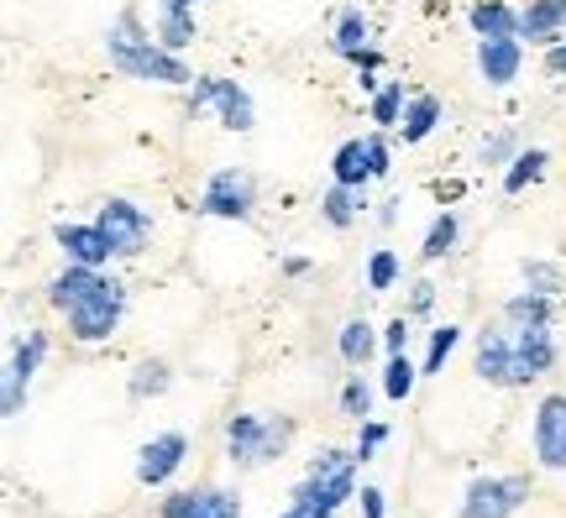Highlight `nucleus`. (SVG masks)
I'll use <instances>...</instances> for the list:
<instances>
[{
  "mask_svg": "<svg viewBox=\"0 0 566 518\" xmlns=\"http://www.w3.org/2000/svg\"><path fill=\"white\" fill-rule=\"evenodd\" d=\"M48 304L69 315L74 340L95 346V340L116 336V325H122V315H126V288L116 278H105L101 267H80V262H69L59 278L48 283Z\"/></svg>",
  "mask_w": 566,
  "mask_h": 518,
  "instance_id": "obj_1",
  "label": "nucleus"
},
{
  "mask_svg": "<svg viewBox=\"0 0 566 518\" xmlns=\"http://www.w3.org/2000/svg\"><path fill=\"white\" fill-rule=\"evenodd\" d=\"M105 59L116 74L142 84H168V89H189L200 74H189V63L179 53H168L158 42V32H147L137 21V11H122V17L105 27Z\"/></svg>",
  "mask_w": 566,
  "mask_h": 518,
  "instance_id": "obj_2",
  "label": "nucleus"
},
{
  "mask_svg": "<svg viewBox=\"0 0 566 518\" xmlns=\"http://www.w3.org/2000/svg\"><path fill=\"white\" fill-rule=\"evenodd\" d=\"M357 451H325V456H315V466H310V477L294 487V514L300 518H336V508H342L346 498H357Z\"/></svg>",
  "mask_w": 566,
  "mask_h": 518,
  "instance_id": "obj_3",
  "label": "nucleus"
},
{
  "mask_svg": "<svg viewBox=\"0 0 566 518\" xmlns=\"http://www.w3.org/2000/svg\"><path fill=\"white\" fill-rule=\"evenodd\" d=\"M289 440H294V419L283 414H237L226 424V456L231 466H268V461H279L289 451Z\"/></svg>",
  "mask_w": 566,
  "mask_h": 518,
  "instance_id": "obj_4",
  "label": "nucleus"
},
{
  "mask_svg": "<svg viewBox=\"0 0 566 518\" xmlns=\"http://www.w3.org/2000/svg\"><path fill=\"white\" fill-rule=\"evenodd\" d=\"M195 110H221L226 131H252V126H258L252 95H247L237 80H226V74H200V80L189 84V116H195Z\"/></svg>",
  "mask_w": 566,
  "mask_h": 518,
  "instance_id": "obj_5",
  "label": "nucleus"
},
{
  "mask_svg": "<svg viewBox=\"0 0 566 518\" xmlns=\"http://www.w3.org/2000/svg\"><path fill=\"white\" fill-rule=\"evenodd\" d=\"M530 503V482L525 477H478L462 493L457 518H514Z\"/></svg>",
  "mask_w": 566,
  "mask_h": 518,
  "instance_id": "obj_6",
  "label": "nucleus"
},
{
  "mask_svg": "<svg viewBox=\"0 0 566 518\" xmlns=\"http://www.w3.org/2000/svg\"><path fill=\"white\" fill-rule=\"evenodd\" d=\"M252 204H258V183H252V173H242V168H221V173H210V183H205L200 215L252 220Z\"/></svg>",
  "mask_w": 566,
  "mask_h": 518,
  "instance_id": "obj_7",
  "label": "nucleus"
},
{
  "mask_svg": "<svg viewBox=\"0 0 566 518\" xmlns=\"http://www.w3.org/2000/svg\"><path fill=\"white\" fill-rule=\"evenodd\" d=\"M42 357H48V330H27V336L17 340L11 361H6V388H0V414H6V419L21 414L27 388H32V378H38Z\"/></svg>",
  "mask_w": 566,
  "mask_h": 518,
  "instance_id": "obj_8",
  "label": "nucleus"
},
{
  "mask_svg": "<svg viewBox=\"0 0 566 518\" xmlns=\"http://www.w3.org/2000/svg\"><path fill=\"white\" fill-rule=\"evenodd\" d=\"M95 225L111 236L116 257H137L142 246H147V231H153L147 210H142V204H132V200H105L101 215H95Z\"/></svg>",
  "mask_w": 566,
  "mask_h": 518,
  "instance_id": "obj_9",
  "label": "nucleus"
},
{
  "mask_svg": "<svg viewBox=\"0 0 566 518\" xmlns=\"http://www.w3.org/2000/svg\"><path fill=\"white\" fill-rule=\"evenodd\" d=\"M509 336H514V382L520 388L546 378L551 367H556V336H551V325H509Z\"/></svg>",
  "mask_w": 566,
  "mask_h": 518,
  "instance_id": "obj_10",
  "label": "nucleus"
},
{
  "mask_svg": "<svg viewBox=\"0 0 566 518\" xmlns=\"http://www.w3.org/2000/svg\"><path fill=\"white\" fill-rule=\"evenodd\" d=\"M184 456H189V435H179V430H163V435H153L137 451V482H142V487H163V482L184 466Z\"/></svg>",
  "mask_w": 566,
  "mask_h": 518,
  "instance_id": "obj_11",
  "label": "nucleus"
},
{
  "mask_svg": "<svg viewBox=\"0 0 566 518\" xmlns=\"http://www.w3.org/2000/svg\"><path fill=\"white\" fill-rule=\"evenodd\" d=\"M535 456L546 472H566V393H551L535 409Z\"/></svg>",
  "mask_w": 566,
  "mask_h": 518,
  "instance_id": "obj_12",
  "label": "nucleus"
},
{
  "mask_svg": "<svg viewBox=\"0 0 566 518\" xmlns=\"http://www.w3.org/2000/svg\"><path fill=\"white\" fill-rule=\"evenodd\" d=\"M163 518H242V498L226 487H200V493H168Z\"/></svg>",
  "mask_w": 566,
  "mask_h": 518,
  "instance_id": "obj_13",
  "label": "nucleus"
},
{
  "mask_svg": "<svg viewBox=\"0 0 566 518\" xmlns=\"http://www.w3.org/2000/svg\"><path fill=\"white\" fill-rule=\"evenodd\" d=\"M525 68V42L520 38H478V74L493 89H509Z\"/></svg>",
  "mask_w": 566,
  "mask_h": 518,
  "instance_id": "obj_14",
  "label": "nucleus"
},
{
  "mask_svg": "<svg viewBox=\"0 0 566 518\" xmlns=\"http://www.w3.org/2000/svg\"><path fill=\"white\" fill-rule=\"evenodd\" d=\"M53 241H59L63 257L80 262V267H105V262L116 257V246H111V236H105L101 225H59Z\"/></svg>",
  "mask_w": 566,
  "mask_h": 518,
  "instance_id": "obj_15",
  "label": "nucleus"
},
{
  "mask_svg": "<svg viewBox=\"0 0 566 518\" xmlns=\"http://www.w3.org/2000/svg\"><path fill=\"white\" fill-rule=\"evenodd\" d=\"M478 378L493 388H520L514 382V336L509 330H483L478 336Z\"/></svg>",
  "mask_w": 566,
  "mask_h": 518,
  "instance_id": "obj_16",
  "label": "nucleus"
},
{
  "mask_svg": "<svg viewBox=\"0 0 566 518\" xmlns=\"http://www.w3.org/2000/svg\"><path fill=\"white\" fill-rule=\"evenodd\" d=\"M566 32V0H530L520 11V42H535V47H551V42Z\"/></svg>",
  "mask_w": 566,
  "mask_h": 518,
  "instance_id": "obj_17",
  "label": "nucleus"
},
{
  "mask_svg": "<svg viewBox=\"0 0 566 518\" xmlns=\"http://www.w3.org/2000/svg\"><path fill=\"white\" fill-rule=\"evenodd\" d=\"M373 27H367V17H363V6H346L342 17H336V38H331V53L336 59H346V63H357L373 47Z\"/></svg>",
  "mask_w": 566,
  "mask_h": 518,
  "instance_id": "obj_18",
  "label": "nucleus"
},
{
  "mask_svg": "<svg viewBox=\"0 0 566 518\" xmlns=\"http://www.w3.org/2000/svg\"><path fill=\"white\" fill-rule=\"evenodd\" d=\"M467 21H472L478 38H520V11L509 0H478L467 11Z\"/></svg>",
  "mask_w": 566,
  "mask_h": 518,
  "instance_id": "obj_19",
  "label": "nucleus"
},
{
  "mask_svg": "<svg viewBox=\"0 0 566 518\" xmlns=\"http://www.w3.org/2000/svg\"><path fill=\"white\" fill-rule=\"evenodd\" d=\"M331 183H352V189H367L373 183V162H367V137H352L336 147L331 158Z\"/></svg>",
  "mask_w": 566,
  "mask_h": 518,
  "instance_id": "obj_20",
  "label": "nucleus"
},
{
  "mask_svg": "<svg viewBox=\"0 0 566 518\" xmlns=\"http://www.w3.org/2000/svg\"><path fill=\"white\" fill-rule=\"evenodd\" d=\"M441 116H446V105L436 101V95H409V105H405V120H399V137H405V147H415V141H424L436 126H441Z\"/></svg>",
  "mask_w": 566,
  "mask_h": 518,
  "instance_id": "obj_21",
  "label": "nucleus"
},
{
  "mask_svg": "<svg viewBox=\"0 0 566 518\" xmlns=\"http://www.w3.org/2000/svg\"><path fill=\"white\" fill-rule=\"evenodd\" d=\"M363 204H367V189H352V183H331L321 194V220L325 225H336V231H346L352 220L363 215Z\"/></svg>",
  "mask_w": 566,
  "mask_h": 518,
  "instance_id": "obj_22",
  "label": "nucleus"
},
{
  "mask_svg": "<svg viewBox=\"0 0 566 518\" xmlns=\"http://www.w3.org/2000/svg\"><path fill=\"white\" fill-rule=\"evenodd\" d=\"M168 382H174V372H168V361L163 357H147V361H137V367H132V378H126V393H132V399H163V393H168Z\"/></svg>",
  "mask_w": 566,
  "mask_h": 518,
  "instance_id": "obj_23",
  "label": "nucleus"
},
{
  "mask_svg": "<svg viewBox=\"0 0 566 518\" xmlns=\"http://www.w3.org/2000/svg\"><path fill=\"white\" fill-rule=\"evenodd\" d=\"M373 346H378V330L367 325V319H346L342 336H336V351H342L346 367H363L373 357Z\"/></svg>",
  "mask_w": 566,
  "mask_h": 518,
  "instance_id": "obj_24",
  "label": "nucleus"
},
{
  "mask_svg": "<svg viewBox=\"0 0 566 518\" xmlns=\"http://www.w3.org/2000/svg\"><path fill=\"white\" fill-rule=\"evenodd\" d=\"M551 294H535V288H525V294H514V299L504 304V319L509 325H551Z\"/></svg>",
  "mask_w": 566,
  "mask_h": 518,
  "instance_id": "obj_25",
  "label": "nucleus"
},
{
  "mask_svg": "<svg viewBox=\"0 0 566 518\" xmlns=\"http://www.w3.org/2000/svg\"><path fill=\"white\" fill-rule=\"evenodd\" d=\"M546 162L551 152H541V147H530V152H520V158L509 162V173H504V194H525L530 183L546 173Z\"/></svg>",
  "mask_w": 566,
  "mask_h": 518,
  "instance_id": "obj_26",
  "label": "nucleus"
},
{
  "mask_svg": "<svg viewBox=\"0 0 566 518\" xmlns=\"http://www.w3.org/2000/svg\"><path fill=\"white\" fill-rule=\"evenodd\" d=\"M405 105H409L405 84L388 80L384 89L373 95V120H378V131H399V120H405Z\"/></svg>",
  "mask_w": 566,
  "mask_h": 518,
  "instance_id": "obj_27",
  "label": "nucleus"
},
{
  "mask_svg": "<svg viewBox=\"0 0 566 518\" xmlns=\"http://www.w3.org/2000/svg\"><path fill=\"white\" fill-rule=\"evenodd\" d=\"M415 378H424V372L405 357V351H394V357H388V367H384V393L394 403H405L409 393H415Z\"/></svg>",
  "mask_w": 566,
  "mask_h": 518,
  "instance_id": "obj_28",
  "label": "nucleus"
},
{
  "mask_svg": "<svg viewBox=\"0 0 566 518\" xmlns=\"http://www.w3.org/2000/svg\"><path fill=\"white\" fill-rule=\"evenodd\" d=\"M457 236H462V220H457L451 210H446V215H436V225H430V236H424L420 257H424V262H441L446 252L457 246Z\"/></svg>",
  "mask_w": 566,
  "mask_h": 518,
  "instance_id": "obj_29",
  "label": "nucleus"
},
{
  "mask_svg": "<svg viewBox=\"0 0 566 518\" xmlns=\"http://www.w3.org/2000/svg\"><path fill=\"white\" fill-rule=\"evenodd\" d=\"M457 340H462V325H436L430 330V351H424V378H436L446 361H451V351H457Z\"/></svg>",
  "mask_w": 566,
  "mask_h": 518,
  "instance_id": "obj_30",
  "label": "nucleus"
},
{
  "mask_svg": "<svg viewBox=\"0 0 566 518\" xmlns=\"http://www.w3.org/2000/svg\"><path fill=\"white\" fill-rule=\"evenodd\" d=\"M394 283H399V257H394L388 246H378V252L367 257V288H373V294H388Z\"/></svg>",
  "mask_w": 566,
  "mask_h": 518,
  "instance_id": "obj_31",
  "label": "nucleus"
},
{
  "mask_svg": "<svg viewBox=\"0 0 566 518\" xmlns=\"http://www.w3.org/2000/svg\"><path fill=\"white\" fill-rule=\"evenodd\" d=\"M520 158V137L514 131H493V137L483 141V152H478V162L483 168H504V162Z\"/></svg>",
  "mask_w": 566,
  "mask_h": 518,
  "instance_id": "obj_32",
  "label": "nucleus"
},
{
  "mask_svg": "<svg viewBox=\"0 0 566 518\" xmlns=\"http://www.w3.org/2000/svg\"><path fill=\"white\" fill-rule=\"evenodd\" d=\"M342 414H352L357 424H363V419H373V388H367L363 378H352L342 388Z\"/></svg>",
  "mask_w": 566,
  "mask_h": 518,
  "instance_id": "obj_33",
  "label": "nucleus"
},
{
  "mask_svg": "<svg viewBox=\"0 0 566 518\" xmlns=\"http://www.w3.org/2000/svg\"><path fill=\"white\" fill-rule=\"evenodd\" d=\"M520 273H525V288H535V294H556V288H562V267H556V262H525V267H520Z\"/></svg>",
  "mask_w": 566,
  "mask_h": 518,
  "instance_id": "obj_34",
  "label": "nucleus"
},
{
  "mask_svg": "<svg viewBox=\"0 0 566 518\" xmlns=\"http://www.w3.org/2000/svg\"><path fill=\"white\" fill-rule=\"evenodd\" d=\"M384 440H388V424H378V419H363V435H357V461H373Z\"/></svg>",
  "mask_w": 566,
  "mask_h": 518,
  "instance_id": "obj_35",
  "label": "nucleus"
},
{
  "mask_svg": "<svg viewBox=\"0 0 566 518\" xmlns=\"http://www.w3.org/2000/svg\"><path fill=\"white\" fill-rule=\"evenodd\" d=\"M405 346H409V315H399L384 325V351L394 357V351H405Z\"/></svg>",
  "mask_w": 566,
  "mask_h": 518,
  "instance_id": "obj_36",
  "label": "nucleus"
},
{
  "mask_svg": "<svg viewBox=\"0 0 566 518\" xmlns=\"http://www.w3.org/2000/svg\"><path fill=\"white\" fill-rule=\"evenodd\" d=\"M367 162H373V179H384L388 168H394V162H388V141L378 137V131L367 137Z\"/></svg>",
  "mask_w": 566,
  "mask_h": 518,
  "instance_id": "obj_37",
  "label": "nucleus"
},
{
  "mask_svg": "<svg viewBox=\"0 0 566 518\" xmlns=\"http://www.w3.org/2000/svg\"><path fill=\"white\" fill-rule=\"evenodd\" d=\"M546 74H566V32L546 47Z\"/></svg>",
  "mask_w": 566,
  "mask_h": 518,
  "instance_id": "obj_38",
  "label": "nucleus"
},
{
  "mask_svg": "<svg viewBox=\"0 0 566 518\" xmlns=\"http://www.w3.org/2000/svg\"><path fill=\"white\" fill-rule=\"evenodd\" d=\"M200 0H158V17H195Z\"/></svg>",
  "mask_w": 566,
  "mask_h": 518,
  "instance_id": "obj_39",
  "label": "nucleus"
},
{
  "mask_svg": "<svg viewBox=\"0 0 566 518\" xmlns=\"http://www.w3.org/2000/svg\"><path fill=\"white\" fill-rule=\"evenodd\" d=\"M430 304H436V283H415V299H409V309H415V315H424V309H430Z\"/></svg>",
  "mask_w": 566,
  "mask_h": 518,
  "instance_id": "obj_40",
  "label": "nucleus"
},
{
  "mask_svg": "<svg viewBox=\"0 0 566 518\" xmlns=\"http://www.w3.org/2000/svg\"><path fill=\"white\" fill-rule=\"evenodd\" d=\"M363 518H384V493H378V487H363Z\"/></svg>",
  "mask_w": 566,
  "mask_h": 518,
  "instance_id": "obj_41",
  "label": "nucleus"
},
{
  "mask_svg": "<svg viewBox=\"0 0 566 518\" xmlns=\"http://www.w3.org/2000/svg\"><path fill=\"white\" fill-rule=\"evenodd\" d=\"M283 273H289V278H304V273H310V257H289L283 262Z\"/></svg>",
  "mask_w": 566,
  "mask_h": 518,
  "instance_id": "obj_42",
  "label": "nucleus"
}]
</instances>
